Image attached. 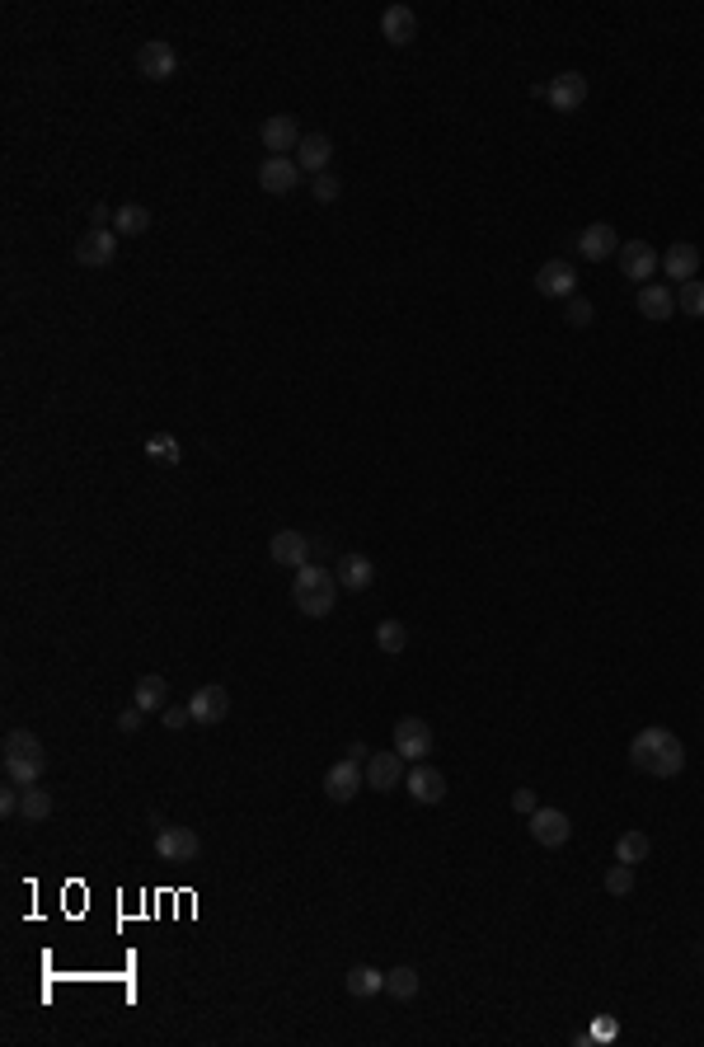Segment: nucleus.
<instances>
[{"mask_svg":"<svg viewBox=\"0 0 704 1047\" xmlns=\"http://www.w3.org/2000/svg\"><path fill=\"white\" fill-rule=\"evenodd\" d=\"M629 766L653 775V780H676L686 770V742L676 738L672 728H643L639 738L629 742Z\"/></svg>","mask_w":704,"mask_h":1047,"instance_id":"obj_1","label":"nucleus"},{"mask_svg":"<svg viewBox=\"0 0 704 1047\" xmlns=\"http://www.w3.org/2000/svg\"><path fill=\"white\" fill-rule=\"evenodd\" d=\"M291 601H296V611L310 616V620L334 616L338 578L329 569H320V564H306V569H296V578H291Z\"/></svg>","mask_w":704,"mask_h":1047,"instance_id":"obj_2","label":"nucleus"},{"mask_svg":"<svg viewBox=\"0 0 704 1047\" xmlns=\"http://www.w3.org/2000/svg\"><path fill=\"white\" fill-rule=\"evenodd\" d=\"M0 761H5V780L19 789H29L43 780L47 770V756H43V742L33 738V733H24V728H15V733H5V747H0Z\"/></svg>","mask_w":704,"mask_h":1047,"instance_id":"obj_3","label":"nucleus"},{"mask_svg":"<svg viewBox=\"0 0 704 1047\" xmlns=\"http://www.w3.org/2000/svg\"><path fill=\"white\" fill-rule=\"evenodd\" d=\"M362 789H367V766L362 761L343 756V761H334V766L324 770V794L334 803H352Z\"/></svg>","mask_w":704,"mask_h":1047,"instance_id":"obj_4","label":"nucleus"},{"mask_svg":"<svg viewBox=\"0 0 704 1047\" xmlns=\"http://www.w3.org/2000/svg\"><path fill=\"white\" fill-rule=\"evenodd\" d=\"M155 855L165 864H193L202 855V841L193 827H160L155 832Z\"/></svg>","mask_w":704,"mask_h":1047,"instance_id":"obj_5","label":"nucleus"},{"mask_svg":"<svg viewBox=\"0 0 704 1047\" xmlns=\"http://www.w3.org/2000/svg\"><path fill=\"white\" fill-rule=\"evenodd\" d=\"M301 137H306V132H301V123H296V113H273V118H263V127H259L263 151H273V155L296 151Z\"/></svg>","mask_w":704,"mask_h":1047,"instance_id":"obj_6","label":"nucleus"},{"mask_svg":"<svg viewBox=\"0 0 704 1047\" xmlns=\"http://www.w3.org/2000/svg\"><path fill=\"white\" fill-rule=\"evenodd\" d=\"M545 99H550L554 113H578L587 104V76L582 71H559V76L545 85Z\"/></svg>","mask_w":704,"mask_h":1047,"instance_id":"obj_7","label":"nucleus"},{"mask_svg":"<svg viewBox=\"0 0 704 1047\" xmlns=\"http://www.w3.org/2000/svg\"><path fill=\"white\" fill-rule=\"evenodd\" d=\"M268 559H273V564H282V569H291V573L306 569V564H310V540L301 536L296 526H282V531L268 540Z\"/></svg>","mask_w":704,"mask_h":1047,"instance_id":"obj_8","label":"nucleus"},{"mask_svg":"<svg viewBox=\"0 0 704 1047\" xmlns=\"http://www.w3.org/2000/svg\"><path fill=\"white\" fill-rule=\"evenodd\" d=\"M296 184H301V165H296V155H268V160L259 165V188H263V193L282 198V193H291Z\"/></svg>","mask_w":704,"mask_h":1047,"instance_id":"obj_9","label":"nucleus"},{"mask_svg":"<svg viewBox=\"0 0 704 1047\" xmlns=\"http://www.w3.org/2000/svg\"><path fill=\"white\" fill-rule=\"evenodd\" d=\"M662 268V254L648 240H629V245H620V273H625L629 282H643L648 287V278Z\"/></svg>","mask_w":704,"mask_h":1047,"instance_id":"obj_10","label":"nucleus"},{"mask_svg":"<svg viewBox=\"0 0 704 1047\" xmlns=\"http://www.w3.org/2000/svg\"><path fill=\"white\" fill-rule=\"evenodd\" d=\"M137 71H141L146 80H169L174 71H179V52H174V43H165V38H151V43H141Z\"/></svg>","mask_w":704,"mask_h":1047,"instance_id":"obj_11","label":"nucleus"},{"mask_svg":"<svg viewBox=\"0 0 704 1047\" xmlns=\"http://www.w3.org/2000/svg\"><path fill=\"white\" fill-rule=\"evenodd\" d=\"M536 292L550 296V301H564V296H573V292H578V268H573V263H564V259L540 263Z\"/></svg>","mask_w":704,"mask_h":1047,"instance_id":"obj_12","label":"nucleus"},{"mask_svg":"<svg viewBox=\"0 0 704 1047\" xmlns=\"http://www.w3.org/2000/svg\"><path fill=\"white\" fill-rule=\"evenodd\" d=\"M113 254H118V231H99V226H90V231L80 235V245H76L80 268H108Z\"/></svg>","mask_w":704,"mask_h":1047,"instance_id":"obj_13","label":"nucleus"},{"mask_svg":"<svg viewBox=\"0 0 704 1047\" xmlns=\"http://www.w3.org/2000/svg\"><path fill=\"white\" fill-rule=\"evenodd\" d=\"M404 785V756L399 752H371L367 756V789L376 794H395Z\"/></svg>","mask_w":704,"mask_h":1047,"instance_id":"obj_14","label":"nucleus"},{"mask_svg":"<svg viewBox=\"0 0 704 1047\" xmlns=\"http://www.w3.org/2000/svg\"><path fill=\"white\" fill-rule=\"evenodd\" d=\"M531 836H536L540 846H568V836H573V817L564 813V808H536L531 813Z\"/></svg>","mask_w":704,"mask_h":1047,"instance_id":"obj_15","label":"nucleus"},{"mask_svg":"<svg viewBox=\"0 0 704 1047\" xmlns=\"http://www.w3.org/2000/svg\"><path fill=\"white\" fill-rule=\"evenodd\" d=\"M395 752L404 761H423L432 752V724L428 719H399L395 724Z\"/></svg>","mask_w":704,"mask_h":1047,"instance_id":"obj_16","label":"nucleus"},{"mask_svg":"<svg viewBox=\"0 0 704 1047\" xmlns=\"http://www.w3.org/2000/svg\"><path fill=\"white\" fill-rule=\"evenodd\" d=\"M188 714H193V724H221L230 714V691L226 686H198L188 700Z\"/></svg>","mask_w":704,"mask_h":1047,"instance_id":"obj_17","label":"nucleus"},{"mask_svg":"<svg viewBox=\"0 0 704 1047\" xmlns=\"http://www.w3.org/2000/svg\"><path fill=\"white\" fill-rule=\"evenodd\" d=\"M578 254H582V259H592V263L620 254V235H615L611 221H592V226L578 235Z\"/></svg>","mask_w":704,"mask_h":1047,"instance_id":"obj_18","label":"nucleus"},{"mask_svg":"<svg viewBox=\"0 0 704 1047\" xmlns=\"http://www.w3.org/2000/svg\"><path fill=\"white\" fill-rule=\"evenodd\" d=\"M404 789H409L418 803H442L446 799V775L437 766H428V761H418V766L404 775Z\"/></svg>","mask_w":704,"mask_h":1047,"instance_id":"obj_19","label":"nucleus"},{"mask_svg":"<svg viewBox=\"0 0 704 1047\" xmlns=\"http://www.w3.org/2000/svg\"><path fill=\"white\" fill-rule=\"evenodd\" d=\"M662 273H667L672 282H695V273H700V249L690 245V240L667 245V254H662Z\"/></svg>","mask_w":704,"mask_h":1047,"instance_id":"obj_20","label":"nucleus"},{"mask_svg":"<svg viewBox=\"0 0 704 1047\" xmlns=\"http://www.w3.org/2000/svg\"><path fill=\"white\" fill-rule=\"evenodd\" d=\"M381 33H385V43L409 47L418 38V15L409 10V5H390V10L381 15Z\"/></svg>","mask_w":704,"mask_h":1047,"instance_id":"obj_21","label":"nucleus"},{"mask_svg":"<svg viewBox=\"0 0 704 1047\" xmlns=\"http://www.w3.org/2000/svg\"><path fill=\"white\" fill-rule=\"evenodd\" d=\"M329 160H334V141L324 137V132H306L301 146H296V165L310 170V174H324L329 170Z\"/></svg>","mask_w":704,"mask_h":1047,"instance_id":"obj_22","label":"nucleus"},{"mask_svg":"<svg viewBox=\"0 0 704 1047\" xmlns=\"http://www.w3.org/2000/svg\"><path fill=\"white\" fill-rule=\"evenodd\" d=\"M334 578H338V587H348V592H367V587L376 583V564H371L367 555H343Z\"/></svg>","mask_w":704,"mask_h":1047,"instance_id":"obj_23","label":"nucleus"},{"mask_svg":"<svg viewBox=\"0 0 704 1047\" xmlns=\"http://www.w3.org/2000/svg\"><path fill=\"white\" fill-rule=\"evenodd\" d=\"M639 315L643 320H672L676 315V292L662 287V282H648L639 292Z\"/></svg>","mask_w":704,"mask_h":1047,"instance_id":"obj_24","label":"nucleus"},{"mask_svg":"<svg viewBox=\"0 0 704 1047\" xmlns=\"http://www.w3.org/2000/svg\"><path fill=\"white\" fill-rule=\"evenodd\" d=\"M169 700V681L155 677V672H146V677H137V691H132V705H141L146 714H155V709H165Z\"/></svg>","mask_w":704,"mask_h":1047,"instance_id":"obj_25","label":"nucleus"},{"mask_svg":"<svg viewBox=\"0 0 704 1047\" xmlns=\"http://www.w3.org/2000/svg\"><path fill=\"white\" fill-rule=\"evenodd\" d=\"M19 817H24V822H47V817H52V794L38 789V785L19 789Z\"/></svg>","mask_w":704,"mask_h":1047,"instance_id":"obj_26","label":"nucleus"},{"mask_svg":"<svg viewBox=\"0 0 704 1047\" xmlns=\"http://www.w3.org/2000/svg\"><path fill=\"white\" fill-rule=\"evenodd\" d=\"M348 991L357 996V1001H367V996L385 991V972H376L371 963H357V968L348 972Z\"/></svg>","mask_w":704,"mask_h":1047,"instance_id":"obj_27","label":"nucleus"},{"mask_svg":"<svg viewBox=\"0 0 704 1047\" xmlns=\"http://www.w3.org/2000/svg\"><path fill=\"white\" fill-rule=\"evenodd\" d=\"M113 231L118 235H146L151 231V212H146L141 202H127V207H118V216H113Z\"/></svg>","mask_w":704,"mask_h":1047,"instance_id":"obj_28","label":"nucleus"},{"mask_svg":"<svg viewBox=\"0 0 704 1047\" xmlns=\"http://www.w3.org/2000/svg\"><path fill=\"white\" fill-rule=\"evenodd\" d=\"M648 850H653V841L629 827V832L615 841V860H620V864H643V860H648Z\"/></svg>","mask_w":704,"mask_h":1047,"instance_id":"obj_29","label":"nucleus"},{"mask_svg":"<svg viewBox=\"0 0 704 1047\" xmlns=\"http://www.w3.org/2000/svg\"><path fill=\"white\" fill-rule=\"evenodd\" d=\"M385 996H395V1001H414V996H418V972L414 968H390V972H385Z\"/></svg>","mask_w":704,"mask_h":1047,"instance_id":"obj_30","label":"nucleus"},{"mask_svg":"<svg viewBox=\"0 0 704 1047\" xmlns=\"http://www.w3.org/2000/svg\"><path fill=\"white\" fill-rule=\"evenodd\" d=\"M146 456H151V461H160V465H179L184 461V451H179V442H174V437H169V432H155V437H146Z\"/></svg>","mask_w":704,"mask_h":1047,"instance_id":"obj_31","label":"nucleus"},{"mask_svg":"<svg viewBox=\"0 0 704 1047\" xmlns=\"http://www.w3.org/2000/svg\"><path fill=\"white\" fill-rule=\"evenodd\" d=\"M376 644H381V653H404V648H409L404 620H381V625H376Z\"/></svg>","mask_w":704,"mask_h":1047,"instance_id":"obj_32","label":"nucleus"},{"mask_svg":"<svg viewBox=\"0 0 704 1047\" xmlns=\"http://www.w3.org/2000/svg\"><path fill=\"white\" fill-rule=\"evenodd\" d=\"M676 310H686V315H695V320H704V282H681V292H676Z\"/></svg>","mask_w":704,"mask_h":1047,"instance_id":"obj_33","label":"nucleus"},{"mask_svg":"<svg viewBox=\"0 0 704 1047\" xmlns=\"http://www.w3.org/2000/svg\"><path fill=\"white\" fill-rule=\"evenodd\" d=\"M606 893H611V897H629V893H634V864L615 860L611 869H606Z\"/></svg>","mask_w":704,"mask_h":1047,"instance_id":"obj_34","label":"nucleus"},{"mask_svg":"<svg viewBox=\"0 0 704 1047\" xmlns=\"http://www.w3.org/2000/svg\"><path fill=\"white\" fill-rule=\"evenodd\" d=\"M592 320H597V306L582 301V296H568V324H573V329H587Z\"/></svg>","mask_w":704,"mask_h":1047,"instance_id":"obj_35","label":"nucleus"},{"mask_svg":"<svg viewBox=\"0 0 704 1047\" xmlns=\"http://www.w3.org/2000/svg\"><path fill=\"white\" fill-rule=\"evenodd\" d=\"M310 193H315V198H320V202H334L338 193H343V184H338L334 174H315V184H310Z\"/></svg>","mask_w":704,"mask_h":1047,"instance_id":"obj_36","label":"nucleus"},{"mask_svg":"<svg viewBox=\"0 0 704 1047\" xmlns=\"http://www.w3.org/2000/svg\"><path fill=\"white\" fill-rule=\"evenodd\" d=\"M512 808H517V813H536L540 808V799H536V789H512Z\"/></svg>","mask_w":704,"mask_h":1047,"instance_id":"obj_37","label":"nucleus"},{"mask_svg":"<svg viewBox=\"0 0 704 1047\" xmlns=\"http://www.w3.org/2000/svg\"><path fill=\"white\" fill-rule=\"evenodd\" d=\"M184 724H193L188 705H169V709H165V728H184Z\"/></svg>","mask_w":704,"mask_h":1047,"instance_id":"obj_38","label":"nucleus"},{"mask_svg":"<svg viewBox=\"0 0 704 1047\" xmlns=\"http://www.w3.org/2000/svg\"><path fill=\"white\" fill-rule=\"evenodd\" d=\"M141 714H146V709H141V705L123 709V714H118V728H123V733H137V728H141Z\"/></svg>","mask_w":704,"mask_h":1047,"instance_id":"obj_39","label":"nucleus"},{"mask_svg":"<svg viewBox=\"0 0 704 1047\" xmlns=\"http://www.w3.org/2000/svg\"><path fill=\"white\" fill-rule=\"evenodd\" d=\"M0 813H5V817H15V813H19V785H10L5 794H0Z\"/></svg>","mask_w":704,"mask_h":1047,"instance_id":"obj_40","label":"nucleus"},{"mask_svg":"<svg viewBox=\"0 0 704 1047\" xmlns=\"http://www.w3.org/2000/svg\"><path fill=\"white\" fill-rule=\"evenodd\" d=\"M348 756H352V761H362V766H367V756H371V747H367V742H352V747H348Z\"/></svg>","mask_w":704,"mask_h":1047,"instance_id":"obj_41","label":"nucleus"}]
</instances>
